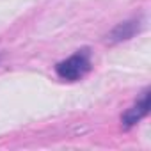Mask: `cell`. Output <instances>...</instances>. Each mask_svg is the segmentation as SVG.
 Here are the masks:
<instances>
[{"instance_id": "1", "label": "cell", "mask_w": 151, "mask_h": 151, "mask_svg": "<svg viewBox=\"0 0 151 151\" xmlns=\"http://www.w3.org/2000/svg\"><path fill=\"white\" fill-rule=\"evenodd\" d=\"M89 69H91V53L87 48L78 50L77 53H73L71 57H68L66 60H62L55 66L57 77L62 80H68V82L80 80Z\"/></svg>"}, {"instance_id": "2", "label": "cell", "mask_w": 151, "mask_h": 151, "mask_svg": "<svg viewBox=\"0 0 151 151\" xmlns=\"http://www.w3.org/2000/svg\"><path fill=\"white\" fill-rule=\"evenodd\" d=\"M149 96H151V94H149V89H147V91H144V93H142V96H140V100H137V103L123 114L121 121H123L124 128L135 126L142 117H146V116H147V112H149V105H151V103H149Z\"/></svg>"}, {"instance_id": "3", "label": "cell", "mask_w": 151, "mask_h": 151, "mask_svg": "<svg viewBox=\"0 0 151 151\" xmlns=\"http://www.w3.org/2000/svg\"><path fill=\"white\" fill-rule=\"evenodd\" d=\"M139 29H140V22H139V20L123 22V23H119V25L109 34V41H110V43H121V41H126V39L133 37L135 32H139Z\"/></svg>"}]
</instances>
